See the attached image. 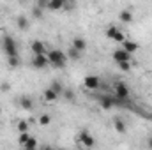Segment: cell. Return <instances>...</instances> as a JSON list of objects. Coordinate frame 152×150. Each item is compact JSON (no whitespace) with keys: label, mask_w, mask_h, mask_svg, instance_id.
<instances>
[{"label":"cell","mask_w":152,"mask_h":150,"mask_svg":"<svg viewBox=\"0 0 152 150\" xmlns=\"http://www.w3.org/2000/svg\"><path fill=\"white\" fill-rule=\"evenodd\" d=\"M2 48H4V53L7 57H16L18 55V44H16V41L11 37V36H4Z\"/></svg>","instance_id":"obj_2"},{"label":"cell","mask_w":152,"mask_h":150,"mask_svg":"<svg viewBox=\"0 0 152 150\" xmlns=\"http://www.w3.org/2000/svg\"><path fill=\"white\" fill-rule=\"evenodd\" d=\"M78 141H80L81 147H87V149L96 145V141H94V138H92V134L88 131H80L78 133Z\"/></svg>","instance_id":"obj_5"},{"label":"cell","mask_w":152,"mask_h":150,"mask_svg":"<svg viewBox=\"0 0 152 150\" xmlns=\"http://www.w3.org/2000/svg\"><path fill=\"white\" fill-rule=\"evenodd\" d=\"M32 16H34L36 20H39V18H42V7H36V9L32 11Z\"/></svg>","instance_id":"obj_25"},{"label":"cell","mask_w":152,"mask_h":150,"mask_svg":"<svg viewBox=\"0 0 152 150\" xmlns=\"http://www.w3.org/2000/svg\"><path fill=\"white\" fill-rule=\"evenodd\" d=\"M83 85H85V88H88V90H97L99 85H101V79H99L97 76H85Z\"/></svg>","instance_id":"obj_7"},{"label":"cell","mask_w":152,"mask_h":150,"mask_svg":"<svg viewBox=\"0 0 152 150\" xmlns=\"http://www.w3.org/2000/svg\"><path fill=\"white\" fill-rule=\"evenodd\" d=\"M122 42H124V46H122V48H124V50H126L127 53H131V55H133V53H134V51L138 50V44H136L134 41H126V39H124Z\"/></svg>","instance_id":"obj_14"},{"label":"cell","mask_w":152,"mask_h":150,"mask_svg":"<svg viewBox=\"0 0 152 150\" xmlns=\"http://www.w3.org/2000/svg\"><path fill=\"white\" fill-rule=\"evenodd\" d=\"M30 50L34 51V55H46V53H48L46 44H44V42H41V41H32Z\"/></svg>","instance_id":"obj_9"},{"label":"cell","mask_w":152,"mask_h":150,"mask_svg":"<svg viewBox=\"0 0 152 150\" xmlns=\"http://www.w3.org/2000/svg\"><path fill=\"white\" fill-rule=\"evenodd\" d=\"M48 66H50L48 55H34V58H32V67L34 69H44Z\"/></svg>","instance_id":"obj_6"},{"label":"cell","mask_w":152,"mask_h":150,"mask_svg":"<svg viewBox=\"0 0 152 150\" xmlns=\"http://www.w3.org/2000/svg\"><path fill=\"white\" fill-rule=\"evenodd\" d=\"M131 60H126V62H118V69L120 71H124V73H127V71H131Z\"/></svg>","instance_id":"obj_20"},{"label":"cell","mask_w":152,"mask_h":150,"mask_svg":"<svg viewBox=\"0 0 152 150\" xmlns=\"http://www.w3.org/2000/svg\"><path fill=\"white\" fill-rule=\"evenodd\" d=\"M113 127H115V131L117 133H120V134H124L126 133V124H124V120H120V118H115V122H113Z\"/></svg>","instance_id":"obj_16"},{"label":"cell","mask_w":152,"mask_h":150,"mask_svg":"<svg viewBox=\"0 0 152 150\" xmlns=\"http://www.w3.org/2000/svg\"><path fill=\"white\" fill-rule=\"evenodd\" d=\"M37 4H39V7H46V4H48V0H37Z\"/></svg>","instance_id":"obj_27"},{"label":"cell","mask_w":152,"mask_h":150,"mask_svg":"<svg viewBox=\"0 0 152 150\" xmlns=\"http://www.w3.org/2000/svg\"><path fill=\"white\" fill-rule=\"evenodd\" d=\"M16 25H18L20 30H27V28L30 27V23H28V20H27L25 16H18V18H16Z\"/></svg>","instance_id":"obj_15"},{"label":"cell","mask_w":152,"mask_h":150,"mask_svg":"<svg viewBox=\"0 0 152 150\" xmlns=\"http://www.w3.org/2000/svg\"><path fill=\"white\" fill-rule=\"evenodd\" d=\"M0 88H2V90H9V85H7V83H2Z\"/></svg>","instance_id":"obj_28"},{"label":"cell","mask_w":152,"mask_h":150,"mask_svg":"<svg viewBox=\"0 0 152 150\" xmlns=\"http://www.w3.org/2000/svg\"><path fill=\"white\" fill-rule=\"evenodd\" d=\"M118 18H120L122 23H133V18H134V16H133V11H131V9H124V11L118 14Z\"/></svg>","instance_id":"obj_11"},{"label":"cell","mask_w":152,"mask_h":150,"mask_svg":"<svg viewBox=\"0 0 152 150\" xmlns=\"http://www.w3.org/2000/svg\"><path fill=\"white\" fill-rule=\"evenodd\" d=\"M147 147H151V149H152V138L149 140V141H147Z\"/></svg>","instance_id":"obj_29"},{"label":"cell","mask_w":152,"mask_h":150,"mask_svg":"<svg viewBox=\"0 0 152 150\" xmlns=\"http://www.w3.org/2000/svg\"><path fill=\"white\" fill-rule=\"evenodd\" d=\"M104 36L110 39V41H115V42H122V41H124V32H122L118 27H115V25H112V27L106 28Z\"/></svg>","instance_id":"obj_3"},{"label":"cell","mask_w":152,"mask_h":150,"mask_svg":"<svg viewBox=\"0 0 152 150\" xmlns=\"http://www.w3.org/2000/svg\"><path fill=\"white\" fill-rule=\"evenodd\" d=\"M16 127H18V133H23V131H28V124H27L25 120H20Z\"/></svg>","instance_id":"obj_23"},{"label":"cell","mask_w":152,"mask_h":150,"mask_svg":"<svg viewBox=\"0 0 152 150\" xmlns=\"http://www.w3.org/2000/svg\"><path fill=\"white\" fill-rule=\"evenodd\" d=\"M66 53H67V58H73V60H78V58H80V55H81V51H78V50L73 48V46H71Z\"/></svg>","instance_id":"obj_18"},{"label":"cell","mask_w":152,"mask_h":150,"mask_svg":"<svg viewBox=\"0 0 152 150\" xmlns=\"http://www.w3.org/2000/svg\"><path fill=\"white\" fill-rule=\"evenodd\" d=\"M62 95H64L66 99H73V92H71V90H64V92H62Z\"/></svg>","instance_id":"obj_26"},{"label":"cell","mask_w":152,"mask_h":150,"mask_svg":"<svg viewBox=\"0 0 152 150\" xmlns=\"http://www.w3.org/2000/svg\"><path fill=\"white\" fill-rule=\"evenodd\" d=\"M73 48H76L78 51H85L87 50V42H85V39H81V37H75L73 39Z\"/></svg>","instance_id":"obj_13"},{"label":"cell","mask_w":152,"mask_h":150,"mask_svg":"<svg viewBox=\"0 0 152 150\" xmlns=\"http://www.w3.org/2000/svg\"><path fill=\"white\" fill-rule=\"evenodd\" d=\"M51 88H53V90H55V92H57L58 95H62V92H64V87H62V85H60L58 81H55V83L51 85Z\"/></svg>","instance_id":"obj_24"},{"label":"cell","mask_w":152,"mask_h":150,"mask_svg":"<svg viewBox=\"0 0 152 150\" xmlns=\"http://www.w3.org/2000/svg\"><path fill=\"white\" fill-rule=\"evenodd\" d=\"M42 97H44L48 103H53V101H57V99H58V94H57V92L50 87V88H46V90L42 92Z\"/></svg>","instance_id":"obj_12"},{"label":"cell","mask_w":152,"mask_h":150,"mask_svg":"<svg viewBox=\"0 0 152 150\" xmlns=\"http://www.w3.org/2000/svg\"><path fill=\"white\" fill-rule=\"evenodd\" d=\"M0 113H2V106H0Z\"/></svg>","instance_id":"obj_30"},{"label":"cell","mask_w":152,"mask_h":150,"mask_svg":"<svg viewBox=\"0 0 152 150\" xmlns=\"http://www.w3.org/2000/svg\"><path fill=\"white\" fill-rule=\"evenodd\" d=\"M28 138H30L28 131H23V133H20V136H18V143H20V145L23 147V143H25V141H27Z\"/></svg>","instance_id":"obj_21"},{"label":"cell","mask_w":152,"mask_h":150,"mask_svg":"<svg viewBox=\"0 0 152 150\" xmlns=\"http://www.w3.org/2000/svg\"><path fill=\"white\" fill-rule=\"evenodd\" d=\"M7 64H9V67H11V69H16V67L21 64L20 55H16V57H7Z\"/></svg>","instance_id":"obj_17"},{"label":"cell","mask_w":152,"mask_h":150,"mask_svg":"<svg viewBox=\"0 0 152 150\" xmlns=\"http://www.w3.org/2000/svg\"><path fill=\"white\" fill-rule=\"evenodd\" d=\"M23 147H25L27 150H32V149H36V147H37V140H36L34 136H30V138H28V140H27V141L23 143Z\"/></svg>","instance_id":"obj_19"},{"label":"cell","mask_w":152,"mask_h":150,"mask_svg":"<svg viewBox=\"0 0 152 150\" xmlns=\"http://www.w3.org/2000/svg\"><path fill=\"white\" fill-rule=\"evenodd\" d=\"M48 60H50V66L53 67H66L67 64V53L66 51H60V50H50L48 53Z\"/></svg>","instance_id":"obj_1"},{"label":"cell","mask_w":152,"mask_h":150,"mask_svg":"<svg viewBox=\"0 0 152 150\" xmlns=\"http://www.w3.org/2000/svg\"><path fill=\"white\" fill-rule=\"evenodd\" d=\"M113 60L118 64V62H126V60H131V53H127L124 48L120 50H115L113 51Z\"/></svg>","instance_id":"obj_8"},{"label":"cell","mask_w":152,"mask_h":150,"mask_svg":"<svg viewBox=\"0 0 152 150\" xmlns=\"http://www.w3.org/2000/svg\"><path fill=\"white\" fill-rule=\"evenodd\" d=\"M50 122H51V117H50V115H41V117H39V124H41V125H48Z\"/></svg>","instance_id":"obj_22"},{"label":"cell","mask_w":152,"mask_h":150,"mask_svg":"<svg viewBox=\"0 0 152 150\" xmlns=\"http://www.w3.org/2000/svg\"><path fill=\"white\" fill-rule=\"evenodd\" d=\"M129 88H127V85L126 83H122V81H118V83H115V97L117 99H122V101H127L129 99Z\"/></svg>","instance_id":"obj_4"},{"label":"cell","mask_w":152,"mask_h":150,"mask_svg":"<svg viewBox=\"0 0 152 150\" xmlns=\"http://www.w3.org/2000/svg\"><path fill=\"white\" fill-rule=\"evenodd\" d=\"M18 103H20V108H23V110H27V111L34 108V101H32L28 95H21Z\"/></svg>","instance_id":"obj_10"}]
</instances>
